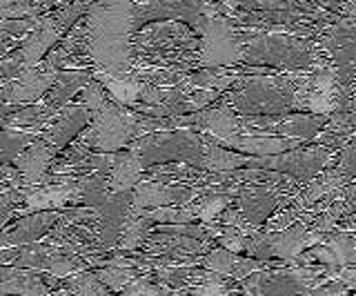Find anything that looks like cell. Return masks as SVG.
<instances>
[{
	"label": "cell",
	"mask_w": 356,
	"mask_h": 296,
	"mask_svg": "<svg viewBox=\"0 0 356 296\" xmlns=\"http://www.w3.org/2000/svg\"><path fill=\"white\" fill-rule=\"evenodd\" d=\"M131 0H92L87 9V47L100 74L131 76Z\"/></svg>",
	"instance_id": "obj_1"
},
{
	"label": "cell",
	"mask_w": 356,
	"mask_h": 296,
	"mask_svg": "<svg viewBox=\"0 0 356 296\" xmlns=\"http://www.w3.org/2000/svg\"><path fill=\"white\" fill-rule=\"evenodd\" d=\"M83 105L87 107L89 120H92L89 129L94 131L96 147L103 154H114L136 136L138 116H129L120 105L111 103L105 96V87L96 79H92V83H87L83 90Z\"/></svg>",
	"instance_id": "obj_2"
},
{
	"label": "cell",
	"mask_w": 356,
	"mask_h": 296,
	"mask_svg": "<svg viewBox=\"0 0 356 296\" xmlns=\"http://www.w3.org/2000/svg\"><path fill=\"white\" fill-rule=\"evenodd\" d=\"M129 151L136 154L143 167L172 161L203 167V140L194 131H154L134 140Z\"/></svg>",
	"instance_id": "obj_3"
},
{
	"label": "cell",
	"mask_w": 356,
	"mask_h": 296,
	"mask_svg": "<svg viewBox=\"0 0 356 296\" xmlns=\"http://www.w3.org/2000/svg\"><path fill=\"white\" fill-rule=\"evenodd\" d=\"M314 60L316 56L309 49L307 42L285 34H259L248 38L243 45V63L250 65L303 69V67H312Z\"/></svg>",
	"instance_id": "obj_4"
},
{
	"label": "cell",
	"mask_w": 356,
	"mask_h": 296,
	"mask_svg": "<svg viewBox=\"0 0 356 296\" xmlns=\"http://www.w3.org/2000/svg\"><path fill=\"white\" fill-rule=\"evenodd\" d=\"M296 101L294 87L278 79H250L243 81L238 92L232 96V105L236 112L248 116H270L281 114Z\"/></svg>",
	"instance_id": "obj_5"
},
{
	"label": "cell",
	"mask_w": 356,
	"mask_h": 296,
	"mask_svg": "<svg viewBox=\"0 0 356 296\" xmlns=\"http://www.w3.org/2000/svg\"><path fill=\"white\" fill-rule=\"evenodd\" d=\"M209 16H216V7L209 0H143L134 5L136 29L154 20H183L200 29Z\"/></svg>",
	"instance_id": "obj_6"
},
{
	"label": "cell",
	"mask_w": 356,
	"mask_h": 296,
	"mask_svg": "<svg viewBox=\"0 0 356 296\" xmlns=\"http://www.w3.org/2000/svg\"><path fill=\"white\" fill-rule=\"evenodd\" d=\"M198 31L203 34L198 58L203 67H229L243 60V45L225 18L209 16Z\"/></svg>",
	"instance_id": "obj_7"
},
{
	"label": "cell",
	"mask_w": 356,
	"mask_h": 296,
	"mask_svg": "<svg viewBox=\"0 0 356 296\" xmlns=\"http://www.w3.org/2000/svg\"><path fill=\"white\" fill-rule=\"evenodd\" d=\"M330 154L327 149H305L292 151V154H278L270 158H248V165L256 167H272L276 172H283L298 181H312L316 174L327 165Z\"/></svg>",
	"instance_id": "obj_8"
},
{
	"label": "cell",
	"mask_w": 356,
	"mask_h": 296,
	"mask_svg": "<svg viewBox=\"0 0 356 296\" xmlns=\"http://www.w3.org/2000/svg\"><path fill=\"white\" fill-rule=\"evenodd\" d=\"M56 79H58V69H54V67H44V69L25 67L14 81H9L3 87L5 96H7V103L18 109L27 103L38 101V98H42L51 90Z\"/></svg>",
	"instance_id": "obj_9"
},
{
	"label": "cell",
	"mask_w": 356,
	"mask_h": 296,
	"mask_svg": "<svg viewBox=\"0 0 356 296\" xmlns=\"http://www.w3.org/2000/svg\"><path fill=\"white\" fill-rule=\"evenodd\" d=\"M63 31L65 29L60 27L58 20H56V16H44L31 27L27 40L22 42V47L16 56L20 58V63L25 65V67H38V63L42 58H47L51 47L60 40Z\"/></svg>",
	"instance_id": "obj_10"
},
{
	"label": "cell",
	"mask_w": 356,
	"mask_h": 296,
	"mask_svg": "<svg viewBox=\"0 0 356 296\" xmlns=\"http://www.w3.org/2000/svg\"><path fill=\"white\" fill-rule=\"evenodd\" d=\"M63 212H38L20 218L9 229L0 234V247H22L29 243H36L47 232H51L54 225L60 221Z\"/></svg>",
	"instance_id": "obj_11"
},
{
	"label": "cell",
	"mask_w": 356,
	"mask_h": 296,
	"mask_svg": "<svg viewBox=\"0 0 356 296\" xmlns=\"http://www.w3.org/2000/svg\"><path fill=\"white\" fill-rule=\"evenodd\" d=\"M131 210H147V207H159L165 205H183L187 201H192L196 196V190L189 188H174V185H163V183H140L136 185V190L131 192Z\"/></svg>",
	"instance_id": "obj_12"
},
{
	"label": "cell",
	"mask_w": 356,
	"mask_h": 296,
	"mask_svg": "<svg viewBox=\"0 0 356 296\" xmlns=\"http://www.w3.org/2000/svg\"><path fill=\"white\" fill-rule=\"evenodd\" d=\"M89 123V112L85 105H72L54 120L49 129L44 131V140L49 142L54 149H60L70 142L74 136H78Z\"/></svg>",
	"instance_id": "obj_13"
},
{
	"label": "cell",
	"mask_w": 356,
	"mask_h": 296,
	"mask_svg": "<svg viewBox=\"0 0 356 296\" xmlns=\"http://www.w3.org/2000/svg\"><path fill=\"white\" fill-rule=\"evenodd\" d=\"M254 296H298L305 294L303 279L298 274H256L245 283Z\"/></svg>",
	"instance_id": "obj_14"
},
{
	"label": "cell",
	"mask_w": 356,
	"mask_h": 296,
	"mask_svg": "<svg viewBox=\"0 0 356 296\" xmlns=\"http://www.w3.org/2000/svg\"><path fill=\"white\" fill-rule=\"evenodd\" d=\"M54 154H56V149L49 145V142H42V140H33L29 147L22 149L14 161L22 181L27 185L40 183L44 172L49 170V163H51Z\"/></svg>",
	"instance_id": "obj_15"
},
{
	"label": "cell",
	"mask_w": 356,
	"mask_h": 296,
	"mask_svg": "<svg viewBox=\"0 0 356 296\" xmlns=\"http://www.w3.org/2000/svg\"><path fill=\"white\" fill-rule=\"evenodd\" d=\"M327 118L323 114L314 116H289L283 123H267V118H252L250 125H259L263 129H272L276 134H285L287 138H309L316 136L318 131L325 127Z\"/></svg>",
	"instance_id": "obj_16"
},
{
	"label": "cell",
	"mask_w": 356,
	"mask_h": 296,
	"mask_svg": "<svg viewBox=\"0 0 356 296\" xmlns=\"http://www.w3.org/2000/svg\"><path fill=\"white\" fill-rule=\"evenodd\" d=\"M274 205H276V194L272 192V188H248L241 194L238 214L245 223L261 225L274 212Z\"/></svg>",
	"instance_id": "obj_17"
},
{
	"label": "cell",
	"mask_w": 356,
	"mask_h": 296,
	"mask_svg": "<svg viewBox=\"0 0 356 296\" xmlns=\"http://www.w3.org/2000/svg\"><path fill=\"white\" fill-rule=\"evenodd\" d=\"M94 74L89 72H58V79L51 85V90L47 92V98H44V107L49 109L51 114H56L58 109L70 101V98L87 87V83H92Z\"/></svg>",
	"instance_id": "obj_18"
},
{
	"label": "cell",
	"mask_w": 356,
	"mask_h": 296,
	"mask_svg": "<svg viewBox=\"0 0 356 296\" xmlns=\"http://www.w3.org/2000/svg\"><path fill=\"white\" fill-rule=\"evenodd\" d=\"M143 163L131 151H118L114 154V165L107 176L109 192H131L143 174Z\"/></svg>",
	"instance_id": "obj_19"
},
{
	"label": "cell",
	"mask_w": 356,
	"mask_h": 296,
	"mask_svg": "<svg viewBox=\"0 0 356 296\" xmlns=\"http://www.w3.org/2000/svg\"><path fill=\"white\" fill-rule=\"evenodd\" d=\"M227 147H234L245 154H261L265 156H278L287 151L289 147H296L294 138H274V136H236Z\"/></svg>",
	"instance_id": "obj_20"
},
{
	"label": "cell",
	"mask_w": 356,
	"mask_h": 296,
	"mask_svg": "<svg viewBox=\"0 0 356 296\" xmlns=\"http://www.w3.org/2000/svg\"><path fill=\"white\" fill-rule=\"evenodd\" d=\"M109 183L103 174H87L85 179H81L76 183V190H74V196H72V203L76 205H83V207H100L109 196Z\"/></svg>",
	"instance_id": "obj_21"
},
{
	"label": "cell",
	"mask_w": 356,
	"mask_h": 296,
	"mask_svg": "<svg viewBox=\"0 0 356 296\" xmlns=\"http://www.w3.org/2000/svg\"><path fill=\"white\" fill-rule=\"evenodd\" d=\"M238 165H248V158L216 145V140H203V167L209 172H232Z\"/></svg>",
	"instance_id": "obj_22"
},
{
	"label": "cell",
	"mask_w": 356,
	"mask_h": 296,
	"mask_svg": "<svg viewBox=\"0 0 356 296\" xmlns=\"http://www.w3.org/2000/svg\"><path fill=\"white\" fill-rule=\"evenodd\" d=\"M63 296H109V288H105L96 272H78L67 277L65 283L60 285Z\"/></svg>",
	"instance_id": "obj_23"
},
{
	"label": "cell",
	"mask_w": 356,
	"mask_h": 296,
	"mask_svg": "<svg viewBox=\"0 0 356 296\" xmlns=\"http://www.w3.org/2000/svg\"><path fill=\"white\" fill-rule=\"evenodd\" d=\"M305 227L303 225H294L289 229H283L274 236H267L270 238V247H272V256H283V258H292L296 252L307 245L305 243Z\"/></svg>",
	"instance_id": "obj_24"
},
{
	"label": "cell",
	"mask_w": 356,
	"mask_h": 296,
	"mask_svg": "<svg viewBox=\"0 0 356 296\" xmlns=\"http://www.w3.org/2000/svg\"><path fill=\"white\" fill-rule=\"evenodd\" d=\"M149 225L152 221L149 218H145L136 212H131L125 227H122V234H120V240H118V247L122 252H134L136 247L145 245V240L149 236Z\"/></svg>",
	"instance_id": "obj_25"
},
{
	"label": "cell",
	"mask_w": 356,
	"mask_h": 296,
	"mask_svg": "<svg viewBox=\"0 0 356 296\" xmlns=\"http://www.w3.org/2000/svg\"><path fill=\"white\" fill-rule=\"evenodd\" d=\"M33 142V134L22 129H0V163L16 161L22 149Z\"/></svg>",
	"instance_id": "obj_26"
},
{
	"label": "cell",
	"mask_w": 356,
	"mask_h": 296,
	"mask_svg": "<svg viewBox=\"0 0 356 296\" xmlns=\"http://www.w3.org/2000/svg\"><path fill=\"white\" fill-rule=\"evenodd\" d=\"M96 277L100 279V283L109 290H125L127 285L138 279L136 272L131 268H122V265H107V268H98Z\"/></svg>",
	"instance_id": "obj_27"
},
{
	"label": "cell",
	"mask_w": 356,
	"mask_h": 296,
	"mask_svg": "<svg viewBox=\"0 0 356 296\" xmlns=\"http://www.w3.org/2000/svg\"><path fill=\"white\" fill-rule=\"evenodd\" d=\"M236 263H238V256L234 254V252L229 249H214V252H209V254L205 256V265L211 270V272H216V274H234V268H236Z\"/></svg>",
	"instance_id": "obj_28"
},
{
	"label": "cell",
	"mask_w": 356,
	"mask_h": 296,
	"mask_svg": "<svg viewBox=\"0 0 356 296\" xmlns=\"http://www.w3.org/2000/svg\"><path fill=\"white\" fill-rule=\"evenodd\" d=\"M38 7L27 0H0V20H16L36 16Z\"/></svg>",
	"instance_id": "obj_29"
},
{
	"label": "cell",
	"mask_w": 356,
	"mask_h": 296,
	"mask_svg": "<svg viewBox=\"0 0 356 296\" xmlns=\"http://www.w3.org/2000/svg\"><path fill=\"white\" fill-rule=\"evenodd\" d=\"M227 203H229V196H225V194H209V196H205V199L196 205L194 214L198 218H203V221H209V218H214L218 212L225 210Z\"/></svg>",
	"instance_id": "obj_30"
},
{
	"label": "cell",
	"mask_w": 356,
	"mask_h": 296,
	"mask_svg": "<svg viewBox=\"0 0 356 296\" xmlns=\"http://www.w3.org/2000/svg\"><path fill=\"white\" fill-rule=\"evenodd\" d=\"M337 172L343 179H356V138L345 149V154L341 158V167Z\"/></svg>",
	"instance_id": "obj_31"
},
{
	"label": "cell",
	"mask_w": 356,
	"mask_h": 296,
	"mask_svg": "<svg viewBox=\"0 0 356 296\" xmlns=\"http://www.w3.org/2000/svg\"><path fill=\"white\" fill-rule=\"evenodd\" d=\"M122 296H161V290L154 288V285L147 279H134Z\"/></svg>",
	"instance_id": "obj_32"
},
{
	"label": "cell",
	"mask_w": 356,
	"mask_h": 296,
	"mask_svg": "<svg viewBox=\"0 0 356 296\" xmlns=\"http://www.w3.org/2000/svg\"><path fill=\"white\" fill-rule=\"evenodd\" d=\"M318 5H323V7H327V9H339V7H343L348 0H316Z\"/></svg>",
	"instance_id": "obj_33"
},
{
	"label": "cell",
	"mask_w": 356,
	"mask_h": 296,
	"mask_svg": "<svg viewBox=\"0 0 356 296\" xmlns=\"http://www.w3.org/2000/svg\"><path fill=\"white\" fill-rule=\"evenodd\" d=\"M343 12L350 18H356V0H348V3L343 5Z\"/></svg>",
	"instance_id": "obj_34"
},
{
	"label": "cell",
	"mask_w": 356,
	"mask_h": 296,
	"mask_svg": "<svg viewBox=\"0 0 356 296\" xmlns=\"http://www.w3.org/2000/svg\"><path fill=\"white\" fill-rule=\"evenodd\" d=\"M218 3L227 5L229 9H238V0H218Z\"/></svg>",
	"instance_id": "obj_35"
},
{
	"label": "cell",
	"mask_w": 356,
	"mask_h": 296,
	"mask_svg": "<svg viewBox=\"0 0 356 296\" xmlns=\"http://www.w3.org/2000/svg\"><path fill=\"white\" fill-rule=\"evenodd\" d=\"M40 3H51V0H40Z\"/></svg>",
	"instance_id": "obj_36"
}]
</instances>
